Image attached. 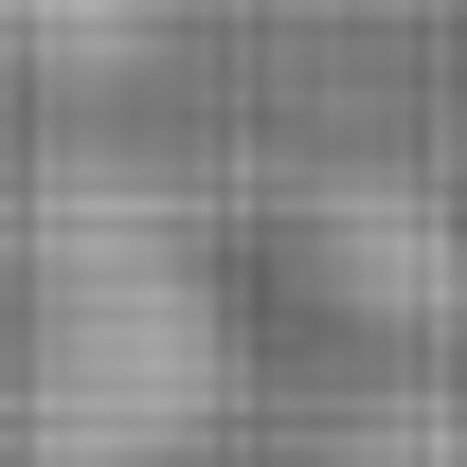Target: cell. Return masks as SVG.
<instances>
[{"mask_svg": "<svg viewBox=\"0 0 467 467\" xmlns=\"http://www.w3.org/2000/svg\"><path fill=\"white\" fill-rule=\"evenodd\" d=\"M216 288L162 216H55L0 306V467H162L216 413Z\"/></svg>", "mask_w": 467, "mask_h": 467, "instance_id": "6da1fadb", "label": "cell"}, {"mask_svg": "<svg viewBox=\"0 0 467 467\" xmlns=\"http://www.w3.org/2000/svg\"><path fill=\"white\" fill-rule=\"evenodd\" d=\"M324 467H467V431H359V450H324Z\"/></svg>", "mask_w": 467, "mask_h": 467, "instance_id": "7a4b0ae2", "label": "cell"}]
</instances>
